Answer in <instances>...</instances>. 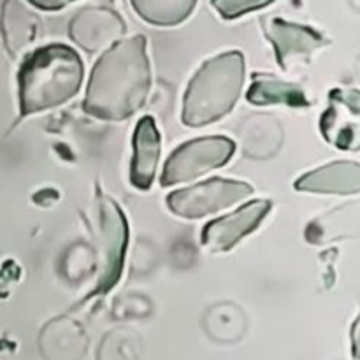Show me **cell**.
<instances>
[{
    "label": "cell",
    "instance_id": "cell-1",
    "mask_svg": "<svg viewBox=\"0 0 360 360\" xmlns=\"http://www.w3.org/2000/svg\"><path fill=\"white\" fill-rule=\"evenodd\" d=\"M150 88L146 37L134 35L112 44L95 63L83 108L95 118L120 122L146 102Z\"/></svg>",
    "mask_w": 360,
    "mask_h": 360
},
{
    "label": "cell",
    "instance_id": "cell-2",
    "mask_svg": "<svg viewBox=\"0 0 360 360\" xmlns=\"http://www.w3.org/2000/svg\"><path fill=\"white\" fill-rule=\"evenodd\" d=\"M83 62L72 48L49 44L35 49L18 72L21 115L56 108L79 91Z\"/></svg>",
    "mask_w": 360,
    "mask_h": 360
},
{
    "label": "cell",
    "instance_id": "cell-3",
    "mask_svg": "<svg viewBox=\"0 0 360 360\" xmlns=\"http://www.w3.org/2000/svg\"><path fill=\"white\" fill-rule=\"evenodd\" d=\"M245 81V56L229 51L207 60L190 81L183 102V123L204 127L229 115Z\"/></svg>",
    "mask_w": 360,
    "mask_h": 360
},
{
    "label": "cell",
    "instance_id": "cell-4",
    "mask_svg": "<svg viewBox=\"0 0 360 360\" xmlns=\"http://www.w3.org/2000/svg\"><path fill=\"white\" fill-rule=\"evenodd\" d=\"M234 141L224 136L200 137V139L185 143L165 162L162 185L169 186L199 178L210 172L211 169L227 164L234 155Z\"/></svg>",
    "mask_w": 360,
    "mask_h": 360
},
{
    "label": "cell",
    "instance_id": "cell-5",
    "mask_svg": "<svg viewBox=\"0 0 360 360\" xmlns=\"http://www.w3.org/2000/svg\"><path fill=\"white\" fill-rule=\"evenodd\" d=\"M252 192L253 188L248 183L213 178L190 188L172 192L167 197V206L178 217L200 218L246 199Z\"/></svg>",
    "mask_w": 360,
    "mask_h": 360
},
{
    "label": "cell",
    "instance_id": "cell-6",
    "mask_svg": "<svg viewBox=\"0 0 360 360\" xmlns=\"http://www.w3.org/2000/svg\"><path fill=\"white\" fill-rule=\"evenodd\" d=\"M262 27L266 37L273 42L278 63L287 72L308 63L313 51L329 44L315 28L290 23L281 18H262Z\"/></svg>",
    "mask_w": 360,
    "mask_h": 360
},
{
    "label": "cell",
    "instance_id": "cell-7",
    "mask_svg": "<svg viewBox=\"0 0 360 360\" xmlns=\"http://www.w3.org/2000/svg\"><path fill=\"white\" fill-rule=\"evenodd\" d=\"M320 130L327 143L345 151L360 150V91L336 88L329 94V105L320 118Z\"/></svg>",
    "mask_w": 360,
    "mask_h": 360
},
{
    "label": "cell",
    "instance_id": "cell-8",
    "mask_svg": "<svg viewBox=\"0 0 360 360\" xmlns=\"http://www.w3.org/2000/svg\"><path fill=\"white\" fill-rule=\"evenodd\" d=\"M101 236H102V273L95 294H105L120 280L129 243V227L122 210L109 197H101Z\"/></svg>",
    "mask_w": 360,
    "mask_h": 360
},
{
    "label": "cell",
    "instance_id": "cell-9",
    "mask_svg": "<svg viewBox=\"0 0 360 360\" xmlns=\"http://www.w3.org/2000/svg\"><path fill=\"white\" fill-rule=\"evenodd\" d=\"M269 211V200L248 202L241 210L207 224L202 231V245L210 252H229L236 243L257 229Z\"/></svg>",
    "mask_w": 360,
    "mask_h": 360
},
{
    "label": "cell",
    "instance_id": "cell-10",
    "mask_svg": "<svg viewBox=\"0 0 360 360\" xmlns=\"http://www.w3.org/2000/svg\"><path fill=\"white\" fill-rule=\"evenodd\" d=\"M125 34L122 18L105 7L81 9L69 23V35L77 46L88 53H95L111 44Z\"/></svg>",
    "mask_w": 360,
    "mask_h": 360
},
{
    "label": "cell",
    "instance_id": "cell-11",
    "mask_svg": "<svg viewBox=\"0 0 360 360\" xmlns=\"http://www.w3.org/2000/svg\"><path fill=\"white\" fill-rule=\"evenodd\" d=\"M160 158V136L151 116L139 120L134 132V158L130 164V181L136 188L148 190L155 179Z\"/></svg>",
    "mask_w": 360,
    "mask_h": 360
},
{
    "label": "cell",
    "instance_id": "cell-12",
    "mask_svg": "<svg viewBox=\"0 0 360 360\" xmlns=\"http://www.w3.org/2000/svg\"><path fill=\"white\" fill-rule=\"evenodd\" d=\"M295 188L301 192L338 195L360 193V164L347 160L333 162L299 178L295 181Z\"/></svg>",
    "mask_w": 360,
    "mask_h": 360
},
{
    "label": "cell",
    "instance_id": "cell-13",
    "mask_svg": "<svg viewBox=\"0 0 360 360\" xmlns=\"http://www.w3.org/2000/svg\"><path fill=\"white\" fill-rule=\"evenodd\" d=\"M39 21L20 0L2 2L4 42L11 55H18L37 37Z\"/></svg>",
    "mask_w": 360,
    "mask_h": 360
},
{
    "label": "cell",
    "instance_id": "cell-14",
    "mask_svg": "<svg viewBox=\"0 0 360 360\" xmlns=\"http://www.w3.org/2000/svg\"><path fill=\"white\" fill-rule=\"evenodd\" d=\"M250 104L267 105V104H287L292 108H308L309 101L304 91L295 84L278 79L271 74H255L246 94Z\"/></svg>",
    "mask_w": 360,
    "mask_h": 360
},
{
    "label": "cell",
    "instance_id": "cell-15",
    "mask_svg": "<svg viewBox=\"0 0 360 360\" xmlns=\"http://www.w3.org/2000/svg\"><path fill=\"white\" fill-rule=\"evenodd\" d=\"M197 0H132L136 13L144 21L158 27H174L195 9Z\"/></svg>",
    "mask_w": 360,
    "mask_h": 360
},
{
    "label": "cell",
    "instance_id": "cell-16",
    "mask_svg": "<svg viewBox=\"0 0 360 360\" xmlns=\"http://www.w3.org/2000/svg\"><path fill=\"white\" fill-rule=\"evenodd\" d=\"M273 2L274 0H211L214 9L225 20H234V18L250 13V11L262 9Z\"/></svg>",
    "mask_w": 360,
    "mask_h": 360
},
{
    "label": "cell",
    "instance_id": "cell-17",
    "mask_svg": "<svg viewBox=\"0 0 360 360\" xmlns=\"http://www.w3.org/2000/svg\"><path fill=\"white\" fill-rule=\"evenodd\" d=\"M32 6L39 7V9H44V11H58L63 9L70 0H28Z\"/></svg>",
    "mask_w": 360,
    "mask_h": 360
},
{
    "label": "cell",
    "instance_id": "cell-18",
    "mask_svg": "<svg viewBox=\"0 0 360 360\" xmlns=\"http://www.w3.org/2000/svg\"><path fill=\"white\" fill-rule=\"evenodd\" d=\"M352 354L355 359L360 360V315L352 327Z\"/></svg>",
    "mask_w": 360,
    "mask_h": 360
}]
</instances>
